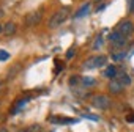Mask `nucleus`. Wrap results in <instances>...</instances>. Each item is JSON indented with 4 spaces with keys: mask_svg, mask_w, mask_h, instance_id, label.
I'll use <instances>...</instances> for the list:
<instances>
[{
    "mask_svg": "<svg viewBox=\"0 0 134 132\" xmlns=\"http://www.w3.org/2000/svg\"><path fill=\"white\" fill-rule=\"evenodd\" d=\"M125 55H126L125 52L118 50V52H114V53H112V58H114L115 61H118V60H123V58H125Z\"/></svg>",
    "mask_w": 134,
    "mask_h": 132,
    "instance_id": "16",
    "label": "nucleus"
},
{
    "mask_svg": "<svg viewBox=\"0 0 134 132\" xmlns=\"http://www.w3.org/2000/svg\"><path fill=\"white\" fill-rule=\"evenodd\" d=\"M76 55V47L73 46V47H70V50L68 52H66V58H73Z\"/></svg>",
    "mask_w": 134,
    "mask_h": 132,
    "instance_id": "19",
    "label": "nucleus"
},
{
    "mask_svg": "<svg viewBox=\"0 0 134 132\" xmlns=\"http://www.w3.org/2000/svg\"><path fill=\"white\" fill-rule=\"evenodd\" d=\"M88 11H90V2H87L85 5H82L77 11H76V14H74V17L76 19H79V17H82V16H85V14H88Z\"/></svg>",
    "mask_w": 134,
    "mask_h": 132,
    "instance_id": "10",
    "label": "nucleus"
},
{
    "mask_svg": "<svg viewBox=\"0 0 134 132\" xmlns=\"http://www.w3.org/2000/svg\"><path fill=\"white\" fill-rule=\"evenodd\" d=\"M129 11L134 13V0H129Z\"/></svg>",
    "mask_w": 134,
    "mask_h": 132,
    "instance_id": "20",
    "label": "nucleus"
},
{
    "mask_svg": "<svg viewBox=\"0 0 134 132\" xmlns=\"http://www.w3.org/2000/svg\"><path fill=\"white\" fill-rule=\"evenodd\" d=\"M14 32H16V24H14V22H7V24L3 25V33H5L7 36L13 35Z\"/></svg>",
    "mask_w": 134,
    "mask_h": 132,
    "instance_id": "11",
    "label": "nucleus"
},
{
    "mask_svg": "<svg viewBox=\"0 0 134 132\" xmlns=\"http://www.w3.org/2000/svg\"><path fill=\"white\" fill-rule=\"evenodd\" d=\"M107 39H109V43H110L112 46H115V47H123V46L126 44V36H125V35H121L118 30H115V32L109 33Z\"/></svg>",
    "mask_w": 134,
    "mask_h": 132,
    "instance_id": "3",
    "label": "nucleus"
},
{
    "mask_svg": "<svg viewBox=\"0 0 134 132\" xmlns=\"http://www.w3.org/2000/svg\"><path fill=\"white\" fill-rule=\"evenodd\" d=\"M2 32H3V27H2V25H0V33H2Z\"/></svg>",
    "mask_w": 134,
    "mask_h": 132,
    "instance_id": "22",
    "label": "nucleus"
},
{
    "mask_svg": "<svg viewBox=\"0 0 134 132\" xmlns=\"http://www.w3.org/2000/svg\"><path fill=\"white\" fill-rule=\"evenodd\" d=\"M68 14H70V10H68V8H62V10L55 11V13L52 14V17H51V21H49V27H51V28L60 27L66 19H68Z\"/></svg>",
    "mask_w": 134,
    "mask_h": 132,
    "instance_id": "1",
    "label": "nucleus"
},
{
    "mask_svg": "<svg viewBox=\"0 0 134 132\" xmlns=\"http://www.w3.org/2000/svg\"><path fill=\"white\" fill-rule=\"evenodd\" d=\"M92 105L99 109V110H107L112 105V101L107 94H95L92 98Z\"/></svg>",
    "mask_w": 134,
    "mask_h": 132,
    "instance_id": "2",
    "label": "nucleus"
},
{
    "mask_svg": "<svg viewBox=\"0 0 134 132\" xmlns=\"http://www.w3.org/2000/svg\"><path fill=\"white\" fill-rule=\"evenodd\" d=\"M123 87H129L131 85V77L125 73V71H118V74H117V77H115Z\"/></svg>",
    "mask_w": 134,
    "mask_h": 132,
    "instance_id": "7",
    "label": "nucleus"
},
{
    "mask_svg": "<svg viewBox=\"0 0 134 132\" xmlns=\"http://www.w3.org/2000/svg\"><path fill=\"white\" fill-rule=\"evenodd\" d=\"M0 132H8V130L7 129H0Z\"/></svg>",
    "mask_w": 134,
    "mask_h": 132,
    "instance_id": "21",
    "label": "nucleus"
},
{
    "mask_svg": "<svg viewBox=\"0 0 134 132\" xmlns=\"http://www.w3.org/2000/svg\"><path fill=\"white\" fill-rule=\"evenodd\" d=\"M103 44H104L103 36H96L95 41H93V44H92V49H93V50H99V49L103 47Z\"/></svg>",
    "mask_w": 134,
    "mask_h": 132,
    "instance_id": "15",
    "label": "nucleus"
},
{
    "mask_svg": "<svg viewBox=\"0 0 134 132\" xmlns=\"http://www.w3.org/2000/svg\"><path fill=\"white\" fill-rule=\"evenodd\" d=\"M123 88H125V87H123L117 79H112V80L109 82V91H110L112 94H118V93H121Z\"/></svg>",
    "mask_w": 134,
    "mask_h": 132,
    "instance_id": "6",
    "label": "nucleus"
},
{
    "mask_svg": "<svg viewBox=\"0 0 134 132\" xmlns=\"http://www.w3.org/2000/svg\"><path fill=\"white\" fill-rule=\"evenodd\" d=\"M41 21V11H35V13H29L25 16V25L27 27H33L35 24H38Z\"/></svg>",
    "mask_w": 134,
    "mask_h": 132,
    "instance_id": "5",
    "label": "nucleus"
},
{
    "mask_svg": "<svg viewBox=\"0 0 134 132\" xmlns=\"http://www.w3.org/2000/svg\"><path fill=\"white\" fill-rule=\"evenodd\" d=\"M0 90H2V82H0Z\"/></svg>",
    "mask_w": 134,
    "mask_h": 132,
    "instance_id": "23",
    "label": "nucleus"
},
{
    "mask_svg": "<svg viewBox=\"0 0 134 132\" xmlns=\"http://www.w3.org/2000/svg\"><path fill=\"white\" fill-rule=\"evenodd\" d=\"M117 74H118V71H117V68H115L114 64H109L107 68L104 69V73H103V76H104V77H107V79H110V80H112V79H115V77H117Z\"/></svg>",
    "mask_w": 134,
    "mask_h": 132,
    "instance_id": "8",
    "label": "nucleus"
},
{
    "mask_svg": "<svg viewBox=\"0 0 134 132\" xmlns=\"http://www.w3.org/2000/svg\"><path fill=\"white\" fill-rule=\"evenodd\" d=\"M62 69H63V63L58 61V58H55V71H54V74H57V73L62 71Z\"/></svg>",
    "mask_w": 134,
    "mask_h": 132,
    "instance_id": "17",
    "label": "nucleus"
},
{
    "mask_svg": "<svg viewBox=\"0 0 134 132\" xmlns=\"http://www.w3.org/2000/svg\"><path fill=\"white\" fill-rule=\"evenodd\" d=\"M82 85V77L79 76H71L70 77V87L71 88H76V87H81Z\"/></svg>",
    "mask_w": 134,
    "mask_h": 132,
    "instance_id": "13",
    "label": "nucleus"
},
{
    "mask_svg": "<svg viewBox=\"0 0 134 132\" xmlns=\"http://www.w3.org/2000/svg\"><path fill=\"white\" fill-rule=\"evenodd\" d=\"M82 68H84V69H95V68H96V55H95V57H90V58H87V60H84Z\"/></svg>",
    "mask_w": 134,
    "mask_h": 132,
    "instance_id": "9",
    "label": "nucleus"
},
{
    "mask_svg": "<svg viewBox=\"0 0 134 132\" xmlns=\"http://www.w3.org/2000/svg\"><path fill=\"white\" fill-rule=\"evenodd\" d=\"M51 123H62V124H68V123H74V119L70 118H62V116H51L49 118Z\"/></svg>",
    "mask_w": 134,
    "mask_h": 132,
    "instance_id": "12",
    "label": "nucleus"
},
{
    "mask_svg": "<svg viewBox=\"0 0 134 132\" xmlns=\"http://www.w3.org/2000/svg\"><path fill=\"white\" fill-rule=\"evenodd\" d=\"M8 58H10V53L2 49V50H0V61H5V60H8Z\"/></svg>",
    "mask_w": 134,
    "mask_h": 132,
    "instance_id": "18",
    "label": "nucleus"
},
{
    "mask_svg": "<svg viewBox=\"0 0 134 132\" xmlns=\"http://www.w3.org/2000/svg\"><path fill=\"white\" fill-rule=\"evenodd\" d=\"M82 85L87 88V87H93V85H96V79L95 77H90V76H85V77H82Z\"/></svg>",
    "mask_w": 134,
    "mask_h": 132,
    "instance_id": "14",
    "label": "nucleus"
},
{
    "mask_svg": "<svg viewBox=\"0 0 134 132\" xmlns=\"http://www.w3.org/2000/svg\"><path fill=\"white\" fill-rule=\"evenodd\" d=\"M117 30H118L121 35L128 36V35H131V33L134 32V24H132L129 19H125V21H121V22L117 25Z\"/></svg>",
    "mask_w": 134,
    "mask_h": 132,
    "instance_id": "4",
    "label": "nucleus"
}]
</instances>
